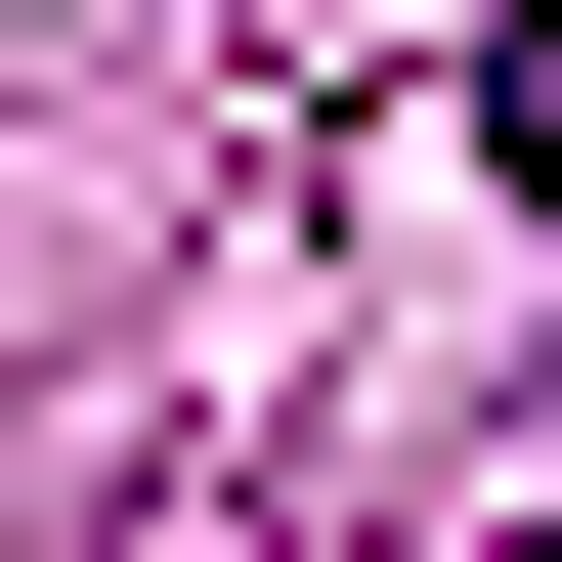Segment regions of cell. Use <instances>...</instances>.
Listing matches in <instances>:
<instances>
[{"mask_svg": "<svg viewBox=\"0 0 562 562\" xmlns=\"http://www.w3.org/2000/svg\"><path fill=\"white\" fill-rule=\"evenodd\" d=\"M476 173H519V216H562V0H519V44H476Z\"/></svg>", "mask_w": 562, "mask_h": 562, "instance_id": "obj_1", "label": "cell"}]
</instances>
